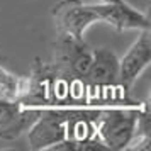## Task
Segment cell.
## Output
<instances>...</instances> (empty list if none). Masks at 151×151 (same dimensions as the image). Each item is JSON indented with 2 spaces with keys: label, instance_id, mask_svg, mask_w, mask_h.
<instances>
[{
  "label": "cell",
  "instance_id": "obj_1",
  "mask_svg": "<svg viewBox=\"0 0 151 151\" xmlns=\"http://www.w3.org/2000/svg\"><path fill=\"white\" fill-rule=\"evenodd\" d=\"M137 105L131 107H112V109H99L95 117V132L97 139L107 150H127L136 134Z\"/></svg>",
  "mask_w": 151,
  "mask_h": 151
},
{
  "label": "cell",
  "instance_id": "obj_2",
  "mask_svg": "<svg viewBox=\"0 0 151 151\" xmlns=\"http://www.w3.org/2000/svg\"><path fill=\"white\" fill-rule=\"evenodd\" d=\"M70 109H60V107H41L34 122L27 129V143L29 148L34 151L51 150L56 144L66 141L68 131Z\"/></svg>",
  "mask_w": 151,
  "mask_h": 151
},
{
  "label": "cell",
  "instance_id": "obj_3",
  "mask_svg": "<svg viewBox=\"0 0 151 151\" xmlns=\"http://www.w3.org/2000/svg\"><path fill=\"white\" fill-rule=\"evenodd\" d=\"M53 22L58 36L71 39H85L87 29L99 22L95 4H83L80 0H61L51 9Z\"/></svg>",
  "mask_w": 151,
  "mask_h": 151
},
{
  "label": "cell",
  "instance_id": "obj_4",
  "mask_svg": "<svg viewBox=\"0 0 151 151\" xmlns=\"http://www.w3.org/2000/svg\"><path fill=\"white\" fill-rule=\"evenodd\" d=\"M93 49L85 42V39H71L58 36L55 49V65L56 68L71 80L85 82L92 63Z\"/></svg>",
  "mask_w": 151,
  "mask_h": 151
},
{
  "label": "cell",
  "instance_id": "obj_5",
  "mask_svg": "<svg viewBox=\"0 0 151 151\" xmlns=\"http://www.w3.org/2000/svg\"><path fill=\"white\" fill-rule=\"evenodd\" d=\"M141 34L132 42L126 55L119 60V83L126 92L132 88V85L141 76L144 70L150 66L151 61V37L150 29L139 31Z\"/></svg>",
  "mask_w": 151,
  "mask_h": 151
},
{
  "label": "cell",
  "instance_id": "obj_6",
  "mask_svg": "<svg viewBox=\"0 0 151 151\" xmlns=\"http://www.w3.org/2000/svg\"><path fill=\"white\" fill-rule=\"evenodd\" d=\"M99 22L109 24L116 31H143L150 29V17L134 9L126 2H116V4H95Z\"/></svg>",
  "mask_w": 151,
  "mask_h": 151
},
{
  "label": "cell",
  "instance_id": "obj_7",
  "mask_svg": "<svg viewBox=\"0 0 151 151\" xmlns=\"http://www.w3.org/2000/svg\"><path fill=\"white\" fill-rule=\"evenodd\" d=\"M41 107L0 99V139H15L29 129Z\"/></svg>",
  "mask_w": 151,
  "mask_h": 151
},
{
  "label": "cell",
  "instance_id": "obj_8",
  "mask_svg": "<svg viewBox=\"0 0 151 151\" xmlns=\"http://www.w3.org/2000/svg\"><path fill=\"white\" fill-rule=\"evenodd\" d=\"M85 82L95 87H109L119 82V58L109 48L93 49Z\"/></svg>",
  "mask_w": 151,
  "mask_h": 151
},
{
  "label": "cell",
  "instance_id": "obj_9",
  "mask_svg": "<svg viewBox=\"0 0 151 151\" xmlns=\"http://www.w3.org/2000/svg\"><path fill=\"white\" fill-rule=\"evenodd\" d=\"M29 88H31L29 76L15 75L10 70L0 66V95L2 99L21 102L29 95Z\"/></svg>",
  "mask_w": 151,
  "mask_h": 151
},
{
  "label": "cell",
  "instance_id": "obj_10",
  "mask_svg": "<svg viewBox=\"0 0 151 151\" xmlns=\"http://www.w3.org/2000/svg\"><path fill=\"white\" fill-rule=\"evenodd\" d=\"M102 4H116V2H122V0H99Z\"/></svg>",
  "mask_w": 151,
  "mask_h": 151
}]
</instances>
